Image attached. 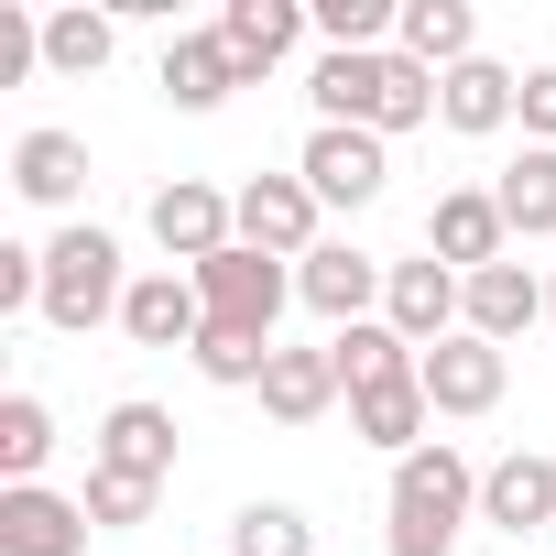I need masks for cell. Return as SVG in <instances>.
Segmentation results:
<instances>
[{
	"mask_svg": "<svg viewBox=\"0 0 556 556\" xmlns=\"http://www.w3.org/2000/svg\"><path fill=\"white\" fill-rule=\"evenodd\" d=\"M415 382H426V404H437V426H469V415H491L502 393H513V361L491 350V339H437L426 361H415Z\"/></svg>",
	"mask_w": 556,
	"mask_h": 556,
	"instance_id": "cell-8",
	"label": "cell"
},
{
	"mask_svg": "<svg viewBox=\"0 0 556 556\" xmlns=\"http://www.w3.org/2000/svg\"><path fill=\"white\" fill-rule=\"evenodd\" d=\"M229 240H240V197H218L207 175H175V186H153V251H164L175 273L218 262Z\"/></svg>",
	"mask_w": 556,
	"mask_h": 556,
	"instance_id": "cell-6",
	"label": "cell"
},
{
	"mask_svg": "<svg viewBox=\"0 0 556 556\" xmlns=\"http://www.w3.org/2000/svg\"><path fill=\"white\" fill-rule=\"evenodd\" d=\"M350 437H361V447H382V458H415V447L437 437V404H426V382L404 371V382H371V393H350Z\"/></svg>",
	"mask_w": 556,
	"mask_h": 556,
	"instance_id": "cell-17",
	"label": "cell"
},
{
	"mask_svg": "<svg viewBox=\"0 0 556 556\" xmlns=\"http://www.w3.org/2000/svg\"><path fill=\"white\" fill-rule=\"evenodd\" d=\"M229 88H251V77H240V55L218 45V23H207V34H175V45H164V99H175L186 121H197V110H218Z\"/></svg>",
	"mask_w": 556,
	"mask_h": 556,
	"instance_id": "cell-22",
	"label": "cell"
},
{
	"mask_svg": "<svg viewBox=\"0 0 556 556\" xmlns=\"http://www.w3.org/2000/svg\"><path fill=\"white\" fill-rule=\"evenodd\" d=\"M77 502H88V523H99V534H131V523H153V502H164V491H153V480H121V469H88V491H77Z\"/></svg>",
	"mask_w": 556,
	"mask_h": 556,
	"instance_id": "cell-30",
	"label": "cell"
},
{
	"mask_svg": "<svg viewBox=\"0 0 556 556\" xmlns=\"http://www.w3.org/2000/svg\"><path fill=\"white\" fill-rule=\"evenodd\" d=\"M317 218H328V207H317V186H306L295 164H285V175H251V186H240V240H251V251H273V262H306V251L328 240Z\"/></svg>",
	"mask_w": 556,
	"mask_h": 556,
	"instance_id": "cell-9",
	"label": "cell"
},
{
	"mask_svg": "<svg viewBox=\"0 0 556 556\" xmlns=\"http://www.w3.org/2000/svg\"><path fill=\"white\" fill-rule=\"evenodd\" d=\"M426 251H437L447 273H491V262H513L502 197H491V186H447V197L426 207Z\"/></svg>",
	"mask_w": 556,
	"mask_h": 556,
	"instance_id": "cell-11",
	"label": "cell"
},
{
	"mask_svg": "<svg viewBox=\"0 0 556 556\" xmlns=\"http://www.w3.org/2000/svg\"><path fill=\"white\" fill-rule=\"evenodd\" d=\"M218 45L240 55V77H273V66L306 45V0H229V12H218Z\"/></svg>",
	"mask_w": 556,
	"mask_h": 556,
	"instance_id": "cell-19",
	"label": "cell"
},
{
	"mask_svg": "<svg viewBox=\"0 0 556 556\" xmlns=\"http://www.w3.org/2000/svg\"><path fill=\"white\" fill-rule=\"evenodd\" d=\"M229 556H317V534H306L295 502H240L229 513Z\"/></svg>",
	"mask_w": 556,
	"mask_h": 556,
	"instance_id": "cell-29",
	"label": "cell"
},
{
	"mask_svg": "<svg viewBox=\"0 0 556 556\" xmlns=\"http://www.w3.org/2000/svg\"><path fill=\"white\" fill-rule=\"evenodd\" d=\"M480 523V469L426 437L415 458H393V491H382V545L393 556H458V534Z\"/></svg>",
	"mask_w": 556,
	"mask_h": 556,
	"instance_id": "cell-1",
	"label": "cell"
},
{
	"mask_svg": "<svg viewBox=\"0 0 556 556\" xmlns=\"http://www.w3.org/2000/svg\"><path fill=\"white\" fill-rule=\"evenodd\" d=\"M339 404V361L328 350H273V371H262V415L273 426H317Z\"/></svg>",
	"mask_w": 556,
	"mask_h": 556,
	"instance_id": "cell-23",
	"label": "cell"
},
{
	"mask_svg": "<svg viewBox=\"0 0 556 556\" xmlns=\"http://www.w3.org/2000/svg\"><path fill=\"white\" fill-rule=\"evenodd\" d=\"M88 469H121V480H153V491H164V480H175V415L142 404V393L110 404L99 437H88Z\"/></svg>",
	"mask_w": 556,
	"mask_h": 556,
	"instance_id": "cell-14",
	"label": "cell"
},
{
	"mask_svg": "<svg viewBox=\"0 0 556 556\" xmlns=\"http://www.w3.org/2000/svg\"><path fill=\"white\" fill-rule=\"evenodd\" d=\"M306 99H317V121H339V131H426L437 121V77L415 66V55H317L306 66Z\"/></svg>",
	"mask_w": 556,
	"mask_h": 556,
	"instance_id": "cell-2",
	"label": "cell"
},
{
	"mask_svg": "<svg viewBox=\"0 0 556 556\" xmlns=\"http://www.w3.org/2000/svg\"><path fill=\"white\" fill-rule=\"evenodd\" d=\"M328 361H339V393H371V382H404V371H415V350H404L382 317L339 328V339H328Z\"/></svg>",
	"mask_w": 556,
	"mask_h": 556,
	"instance_id": "cell-27",
	"label": "cell"
},
{
	"mask_svg": "<svg viewBox=\"0 0 556 556\" xmlns=\"http://www.w3.org/2000/svg\"><path fill=\"white\" fill-rule=\"evenodd\" d=\"M545 328H556V273H545Z\"/></svg>",
	"mask_w": 556,
	"mask_h": 556,
	"instance_id": "cell-33",
	"label": "cell"
},
{
	"mask_svg": "<svg viewBox=\"0 0 556 556\" xmlns=\"http://www.w3.org/2000/svg\"><path fill=\"white\" fill-rule=\"evenodd\" d=\"M197 328H207L197 273H175V262L131 273V306H121V339H131V350H197Z\"/></svg>",
	"mask_w": 556,
	"mask_h": 556,
	"instance_id": "cell-12",
	"label": "cell"
},
{
	"mask_svg": "<svg viewBox=\"0 0 556 556\" xmlns=\"http://www.w3.org/2000/svg\"><path fill=\"white\" fill-rule=\"evenodd\" d=\"M197 295H207V317H218V328L273 339V328H285V306H295V262H273V251L229 240L218 262H197Z\"/></svg>",
	"mask_w": 556,
	"mask_h": 556,
	"instance_id": "cell-4",
	"label": "cell"
},
{
	"mask_svg": "<svg viewBox=\"0 0 556 556\" xmlns=\"http://www.w3.org/2000/svg\"><path fill=\"white\" fill-rule=\"evenodd\" d=\"M393 55H415L426 77H447V66H469V55H480V12H469V0H404Z\"/></svg>",
	"mask_w": 556,
	"mask_h": 556,
	"instance_id": "cell-21",
	"label": "cell"
},
{
	"mask_svg": "<svg viewBox=\"0 0 556 556\" xmlns=\"http://www.w3.org/2000/svg\"><path fill=\"white\" fill-rule=\"evenodd\" d=\"M458 317H469V273H447L437 251L426 262H393V285H382V328L426 361L437 339H458Z\"/></svg>",
	"mask_w": 556,
	"mask_h": 556,
	"instance_id": "cell-7",
	"label": "cell"
},
{
	"mask_svg": "<svg viewBox=\"0 0 556 556\" xmlns=\"http://www.w3.org/2000/svg\"><path fill=\"white\" fill-rule=\"evenodd\" d=\"M491 197H502V229H513V240H556V153H545V142H523V153L491 175Z\"/></svg>",
	"mask_w": 556,
	"mask_h": 556,
	"instance_id": "cell-24",
	"label": "cell"
},
{
	"mask_svg": "<svg viewBox=\"0 0 556 556\" xmlns=\"http://www.w3.org/2000/svg\"><path fill=\"white\" fill-rule=\"evenodd\" d=\"M131 306V273H121V240L99 229V218H66L55 240H45V328H66V339H88V328H110Z\"/></svg>",
	"mask_w": 556,
	"mask_h": 556,
	"instance_id": "cell-3",
	"label": "cell"
},
{
	"mask_svg": "<svg viewBox=\"0 0 556 556\" xmlns=\"http://www.w3.org/2000/svg\"><path fill=\"white\" fill-rule=\"evenodd\" d=\"M382 285H393V262H371L361 240H317V251L295 262V306L328 317V339L361 328V317H382Z\"/></svg>",
	"mask_w": 556,
	"mask_h": 556,
	"instance_id": "cell-5",
	"label": "cell"
},
{
	"mask_svg": "<svg viewBox=\"0 0 556 556\" xmlns=\"http://www.w3.org/2000/svg\"><path fill=\"white\" fill-rule=\"evenodd\" d=\"M34 306H45V251L0 240V317H34Z\"/></svg>",
	"mask_w": 556,
	"mask_h": 556,
	"instance_id": "cell-31",
	"label": "cell"
},
{
	"mask_svg": "<svg viewBox=\"0 0 556 556\" xmlns=\"http://www.w3.org/2000/svg\"><path fill=\"white\" fill-rule=\"evenodd\" d=\"M273 350H285V339H251V328H218V317H207L186 361H197V382H218V393H262Z\"/></svg>",
	"mask_w": 556,
	"mask_h": 556,
	"instance_id": "cell-25",
	"label": "cell"
},
{
	"mask_svg": "<svg viewBox=\"0 0 556 556\" xmlns=\"http://www.w3.org/2000/svg\"><path fill=\"white\" fill-rule=\"evenodd\" d=\"M469 339H491V350H513L523 328H545V285L523 262H491V273H469V317H458Z\"/></svg>",
	"mask_w": 556,
	"mask_h": 556,
	"instance_id": "cell-18",
	"label": "cell"
},
{
	"mask_svg": "<svg viewBox=\"0 0 556 556\" xmlns=\"http://www.w3.org/2000/svg\"><path fill=\"white\" fill-rule=\"evenodd\" d=\"M88 502L77 491H45V480H23V491H0V556H88Z\"/></svg>",
	"mask_w": 556,
	"mask_h": 556,
	"instance_id": "cell-13",
	"label": "cell"
},
{
	"mask_svg": "<svg viewBox=\"0 0 556 556\" xmlns=\"http://www.w3.org/2000/svg\"><path fill=\"white\" fill-rule=\"evenodd\" d=\"M12 197L23 207H77L88 197V142L77 131H23L12 142Z\"/></svg>",
	"mask_w": 556,
	"mask_h": 556,
	"instance_id": "cell-20",
	"label": "cell"
},
{
	"mask_svg": "<svg viewBox=\"0 0 556 556\" xmlns=\"http://www.w3.org/2000/svg\"><path fill=\"white\" fill-rule=\"evenodd\" d=\"M513 121H523V142L556 153V66H523V110H513Z\"/></svg>",
	"mask_w": 556,
	"mask_h": 556,
	"instance_id": "cell-32",
	"label": "cell"
},
{
	"mask_svg": "<svg viewBox=\"0 0 556 556\" xmlns=\"http://www.w3.org/2000/svg\"><path fill=\"white\" fill-rule=\"evenodd\" d=\"M295 175L317 186V207H371L382 175H393V153H382V131H339V121H317L306 153H295Z\"/></svg>",
	"mask_w": 556,
	"mask_h": 556,
	"instance_id": "cell-10",
	"label": "cell"
},
{
	"mask_svg": "<svg viewBox=\"0 0 556 556\" xmlns=\"http://www.w3.org/2000/svg\"><path fill=\"white\" fill-rule=\"evenodd\" d=\"M110 45H121L110 12H45V77H99Z\"/></svg>",
	"mask_w": 556,
	"mask_h": 556,
	"instance_id": "cell-28",
	"label": "cell"
},
{
	"mask_svg": "<svg viewBox=\"0 0 556 556\" xmlns=\"http://www.w3.org/2000/svg\"><path fill=\"white\" fill-rule=\"evenodd\" d=\"M480 523L491 534H556V458L545 447H513L480 469Z\"/></svg>",
	"mask_w": 556,
	"mask_h": 556,
	"instance_id": "cell-15",
	"label": "cell"
},
{
	"mask_svg": "<svg viewBox=\"0 0 556 556\" xmlns=\"http://www.w3.org/2000/svg\"><path fill=\"white\" fill-rule=\"evenodd\" d=\"M45 458H55V415H45V393H0V491L45 480Z\"/></svg>",
	"mask_w": 556,
	"mask_h": 556,
	"instance_id": "cell-26",
	"label": "cell"
},
{
	"mask_svg": "<svg viewBox=\"0 0 556 556\" xmlns=\"http://www.w3.org/2000/svg\"><path fill=\"white\" fill-rule=\"evenodd\" d=\"M513 110H523V77H513L502 55H469V66H447V77H437V121H447L458 142L513 131Z\"/></svg>",
	"mask_w": 556,
	"mask_h": 556,
	"instance_id": "cell-16",
	"label": "cell"
}]
</instances>
